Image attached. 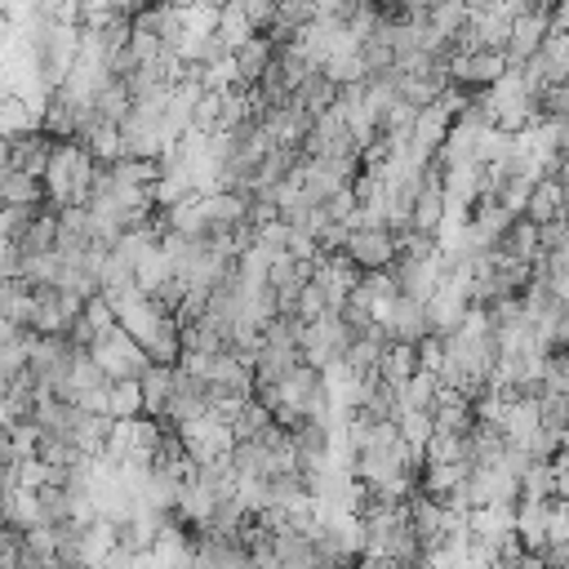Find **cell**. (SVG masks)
Instances as JSON below:
<instances>
[{"label":"cell","mask_w":569,"mask_h":569,"mask_svg":"<svg viewBox=\"0 0 569 569\" xmlns=\"http://www.w3.org/2000/svg\"><path fill=\"white\" fill-rule=\"evenodd\" d=\"M401 396H405V410H414V414H436V401H441V374H414L405 387H401Z\"/></svg>","instance_id":"obj_22"},{"label":"cell","mask_w":569,"mask_h":569,"mask_svg":"<svg viewBox=\"0 0 569 569\" xmlns=\"http://www.w3.org/2000/svg\"><path fill=\"white\" fill-rule=\"evenodd\" d=\"M542 116L551 121H569V85H551L542 99Z\"/></svg>","instance_id":"obj_39"},{"label":"cell","mask_w":569,"mask_h":569,"mask_svg":"<svg viewBox=\"0 0 569 569\" xmlns=\"http://www.w3.org/2000/svg\"><path fill=\"white\" fill-rule=\"evenodd\" d=\"M551 28H556V32H569V0H556V10H551Z\"/></svg>","instance_id":"obj_41"},{"label":"cell","mask_w":569,"mask_h":569,"mask_svg":"<svg viewBox=\"0 0 569 569\" xmlns=\"http://www.w3.org/2000/svg\"><path fill=\"white\" fill-rule=\"evenodd\" d=\"M551 503L556 498H520L516 503V534L525 542V551H547V520H551Z\"/></svg>","instance_id":"obj_11"},{"label":"cell","mask_w":569,"mask_h":569,"mask_svg":"<svg viewBox=\"0 0 569 569\" xmlns=\"http://www.w3.org/2000/svg\"><path fill=\"white\" fill-rule=\"evenodd\" d=\"M290 245H294V227L284 223V218L258 227V249H267V254H290Z\"/></svg>","instance_id":"obj_33"},{"label":"cell","mask_w":569,"mask_h":569,"mask_svg":"<svg viewBox=\"0 0 569 569\" xmlns=\"http://www.w3.org/2000/svg\"><path fill=\"white\" fill-rule=\"evenodd\" d=\"M565 214H569V196H565L560 178H542V183L534 187V196H529V218L542 227V223L565 218Z\"/></svg>","instance_id":"obj_18"},{"label":"cell","mask_w":569,"mask_h":569,"mask_svg":"<svg viewBox=\"0 0 569 569\" xmlns=\"http://www.w3.org/2000/svg\"><path fill=\"white\" fill-rule=\"evenodd\" d=\"M81 143L94 152V161H99V165H116V161H125V138H121V125H112V121H94V125H90V134H85Z\"/></svg>","instance_id":"obj_20"},{"label":"cell","mask_w":569,"mask_h":569,"mask_svg":"<svg viewBox=\"0 0 569 569\" xmlns=\"http://www.w3.org/2000/svg\"><path fill=\"white\" fill-rule=\"evenodd\" d=\"M218 19H223L218 0H196V6L183 10V32H192V37H218Z\"/></svg>","instance_id":"obj_26"},{"label":"cell","mask_w":569,"mask_h":569,"mask_svg":"<svg viewBox=\"0 0 569 569\" xmlns=\"http://www.w3.org/2000/svg\"><path fill=\"white\" fill-rule=\"evenodd\" d=\"M534 178H525V174H511L507 183H503V192H498V205L503 209H511V214H529V196H534Z\"/></svg>","instance_id":"obj_32"},{"label":"cell","mask_w":569,"mask_h":569,"mask_svg":"<svg viewBox=\"0 0 569 569\" xmlns=\"http://www.w3.org/2000/svg\"><path fill=\"white\" fill-rule=\"evenodd\" d=\"M37 312H41V299L32 290V280H6V290H0V321H6V330H37Z\"/></svg>","instance_id":"obj_9"},{"label":"cell","mask_w":569,"mask_h":569,"mask_svg":"<svg viewBox=\"0 0 569 569\" xmlns=\"http://www.w3.org/2000/svg\"><path fill=\"white\" fill-rule=\"evenodd\" d=\"M112 174H116L121 187H156L165 178V165L161 161H143V156H125V161L112 165Z\"/></svg>","instance_id":"obj_21"},{"label":"cell","mask_w":569,"mask_h":569,"mask_svg":"<svg viewBox=\"0 0 569 569\" xmlns=\"http://www.w3.org/2000/svg\"><path fill=\"white\" fill-rule=\"evenodd\" d=\"M542 59L551 68V81L556 85H569V32H551L547 45H542Z\"/></svg>","instance_id":"obj_31"},{"label":"cell","mask_w":569,"mask_h":569,"mask_svg":"<svg viewBox=\"0 0 569 569\" xmlns=\"http://www.w3.org/2000/svg\"><path fill=\"white\" fill-rule=\"evenodd\" d=\"M41 209H23V205H6V240H23L32 231Z\"/></svg>","instance_id":"obj_35"},{"label":"cell","mask_w":569,"mask_h":569,"mask_svg":"<svg viewBox=\"0 0 569 569\" xmlns=\"http://www.w3.org/2000/svg\"><path fill=\"white\" fill-rule=\"evenodd\" d=\"M551 10H556V0H534L529 14H520V19H516V28H511V45H507L511 68H525L529 59H538V54H542L547 37L556 32V28H551Z\"/></svg>","instance_id":"obj_4"},{"label":"cell","mask_w":569,"mask_h":569,"mask_svg":"<svg viewBox=\"0 0 569 569\" xmlns=\"http://www.w3.org/2000/svg\"><path fill=\"white\" fill-rule=\"evenodd\" d=\"M507 258H516V262H538L542 258V231H538V223L529 218V214H520L516 223H511V231L503 236V245H498Z\"/></svg>","instance_id":"obj_15"},{"label":"cell","mask_w":569,"mask_h":569,"mask_svg":"<svg viewBox=\"0 0 569 569\" xmlns=\"http://www.w3.org/2000/svg\"><path fill=\"white\" fill-rule=\"evenodd\" d=\"M556 178H560V187H565V196H569V156H560V169H556Z\"/></svg>","instance_id":"obj_42"},{"label":"cell","mask_w":569,"mask_h":569,"mask_svg":"<svg viewBox=\"0 0 569 569\" xmlns=\"http://www.w3.org/2000/svg\"><path fill=\"white\" fill-rule=\"evenodd\" d=\"M0 200H6V205H23V209H45L50 187H45V178H37V174L6 169V178H0Z\"/></svg>","instance_id":"obj_13"},{"label":"cell","mask_w":569,"mask_h":569,"mask_svg":"<svg viewBox=\"0 0 569 569\" xmlns=\"http://www.w3.org/2000/svg\"><path fill=\"white\" fill-rule=\"evenodd\" d=\"M294 99H299L312 116H325V112H334V107H339V85H334L325 72H317V76H312Z\"/></svg>","instance_id":"obj_23"},{"label":"cell","mask_w":569,"mask_h":569,"mask_svg":"<svg viewBox=\"0 0 569 569\" xmlns=\"http://www.w3.org/2000/svg\"><path fill=\"white\" fill-rule=\"evenodd\" d=\"M418 361L427 374H445V334H432L418 343Z\"/></svg>","instance_id":"obj_37"},{"label":"cell","mask_w":569,"mask_h":569,"mask_svg":"<svg viewBox=\"0 0 569 569\" xmlns=\"http://www.w3.org/2000/svg\"><path fill=\"white\" fill-rule=\"evenodd\" d=\"M547 547H569V503H551V520H547Z\"/></svg>","instance_id":"obj_36"},{"label":"cell","mask_w":569,"mask_h":569,"mask_svg":"<svg viewBox=\"0 0 569 569\" xmlns=\"http://www.w3.org/2000/svg\"><path fill=\"white\" fill-rule=\"evenodd\" d=\"M143 414H147L143 383H116L112 387V418L116 423H130V418H143Z\"/></svg>","instance_id":"obj_27"},{"label":"cell","mask_w":569,"mask_h":569,"mask_svg":"<svg viewBox=\"0 0 569 569\" xmlns=\"http://www.w3.org/2000/svg\"><path fill=\"white\" fill-rule=\"evenodd\" d=\"M254 37H262L258 28H254V19H249V6L245 0H223V19H218V41L236 54L240 45H249Z\"/></svg>","instance_id":"obj_14"},{"label":"cell","mask_w":569,"mask_h":569,"mask_svg":"<svg viewBox=\"0 0 569 569\" xmlns=\"http://www.w3.org/2000/svg\"><path fill=\"white\" fill-rule=\"evenodd\" d=\"M90 356L107 370V379L112 383H138L156 361L147 356V348L125 330V325H112V330H103L99 339H94V348H90Z\"/></svg>","instance_id":"obj_1"},{"label":"cell","mask_w":569,"mask_h":569,"mask_svg":"<svg viewBox=\"0 0 569 569\" xmlns=\"http://www.w3.org/2000/svg\"><path fill=\"white\" fill-rule=\"evenodd\" d=\"M414 374H423V361H418V348L410 343H392L383 352V365H379V379H387L392 387H405Z\"/></svg>","instance_id":"obj_19"},{"label":"cell","mask_w":569,"mask_h":569,"mask_svg":"<svg viewBox=\"0 0 569 569\" xmlns=\"http://www.w3.org/2000/svg\"><path fill=\"white\" fill-rule=\"evenodd\" d=\"M271 423H276L271 410H262L258 401H245V405L236 410V418H231V432H236V441H262V432H267Z\"/></svg>","instance_id":"obj_25"},{"label":"cell","mask_w":569,"mask_h":569,"mask_svg":"<svg viewBox=\"0 0 569 569\" xmlns=\"http://www.w3.org/2000/svg\"><path fill=\"white\" fill-rule=\"evenodd\" d=\"M23 249L28 254H59V214H37V223H32V231L23 236Z\"/></svg>","instance_id":"obj_28"},{"label":"cell","mask_w":569,"mask_h":569,"mask_svg":"<svg viewBox=\"0 0 569 569\" xmlns=\"http://www.w3.org/2000/svg\"><path fill=\"white\" fill-rule=\"evenodd\" d=\"M352 343H356V330H352L343 317H325V321L303 325V361L317 365V370L339 365Z\"/></svg>","instance_id":"obj_3"},{"label":"cell","mask_w":569,"mask_h":569,"mask_svg":"<svg viewBox=\"0 0 569 569\" xmlns=\"http://www.w3.org/2000/svg\"><path fill=\"white\" fill-rule=\"evenodd\" d=\"M85 321H90V325H94L99 334H103V330H112V325H121L116 308H112V303H107L103 294H99V299H90V308H85Z\"/></svg>","instance_id":"obj_38"},{"label":"cell","mask_w":569,"mask_h":569,"mask_svg":"<svg viewBox=\"0 0 569 569\" xmlns=\"http://www.w3.org/2000/svg\"><path fill=\"white\" fill-rule=\"evenodd\" d=\"M467 472H472L467 463H423V472H418V489L445 503V498L467 480Z\"/></svg>","instance_id":"obj_16"},{"label":"cell","mask_w":569,"mask_h":569,"mask_svg":"<svg viewBox=\"0 0 569 569\" xmlns=\"http://www.w3.org/2000/svg\"><path fill=\"white\" fill-rule=\"evenodd\" d=\"M209 383H214V387H223V392H231L236 401H254V396H258L254 361H245L236 348H231V352H223V356H214V374H209Z\"/></svg>","instance_id":"obj_10"},{"label":"cell","mask_w":569,"mask_h":569,"mask_svg":"<svg viewBox=\"0 0 569 569\" xmlns=\"http://www.w3.org/2000/svg\"><path fill=\"white\" fill-rule=\"evenodd\" d=\"M174 374H178V365H152V370L138 379L152 418H165V414H169V401H174Z\"/></svg>","instance_id":"obj_17"},{"label":"cell","mask_w":569,"mask_h":569,"mask_svg":"<svg viewBox=\"0 0 569 569\" xmlns=\"http://www.w3.org/2000/svg\"><path fill=\"white\" fill-rule=\"evenodd\" d=\"M485 103H489L494 125L507 130V134H525L534 121H542V103L525 90V81H520L516 68H511L494 90H485Z\"/></svg>","instance_id":"obj_2"},{"label":"cell","mask_w":569,"mask_h":569,"mask_svg":"<svg viewBox=\"0 0 569 569\" xmlns=\"http://www.w3.org/2000/svg\"><path fill=\"white\" fill-rule=\"evenodd\" d=\"M192 569H218V565H214V560H205V556H196V565H192Z\"/></svg>","instance_id":"obj_43"},{"label":"cell","mask_w":569,"mask_h":569,"mask_svg":"<svg viewBox=\"0 0 569 569\" xmlns=\"http://www.w3.org/2000/svg\"><path fill=\"white\" fill-rule=\"evenodd\" d=\"M387 334H392V343H410V348H418L423 339H432L436 334V325H432V308L427 303H418V299H396V308L387 312Z\"/></svg>","instance_id":"obj_8"},{"label":"cell","mask_w":569,"mask_h":569,"mask_svg":"<svg viewBox=\"0 0 569 569\" xmlns=\"http://www.w3.org/2000/svg\"><path fill=\"white\" fill-rule=\"evenodd\" d=\"M401 436H405V445H414V449L427 458V445H432V436H436V418H432V414H414V410H405V418H401Z\"/></svg>","instance_id":"obj_29"},{"label":"cell","mask_w":569,"mask_h":569,"mask_svg":"<svg viewBox=\"0 0 569 569\" xmlns=\"http://www.w3.org/2000/svg\"><path fill=\"white\" fill-rule=\"evenodd\" d=\"M54 147H59V138H50L45 130L6 138V169H23V174L45 178V169H50V161H54Z\"/></svg>","instance_id":"obj_7"},{"label":"cell","mask_w":569,"mask_h":569,"mask_svg":"<svg viewBox=\"0 0 569 569\" xmlns=\"http://www.w3.org/2000/svg\"><path fill=\"white\" fill-rule=\"evenodd\" d=\"M449 68H454V85H458V90H476V94H480V90H494V85L511 72V59L498 54V50H476V54L463 50Z\"/></svg>","instance_id":"obj_6"},{"label":"cell","mask_w":569,"mask_h":569,"mask_svg":"<svg viewBox=\"0 0 569 569\" xmlns=\"http://www.w3.org/2000/svg\"><path fill=\"white\" fill-rule=\"evenodd\" d=\"M99 121H112V125H125L130 121V112H134V94H130V85L125 81H112L103 94H99Z\"/></svg>","instance_id":"obj_24"},{"label":"cell","mask_w":569,"mask_h":569,"mask_svg":"<svg viewBox=\"0 0 569 569\" xmlns=\"http://www.w3.org/2000/svg\"><path fill=\"white\" fill-rule=\"evenodd\" d=\"M196 134H223V94H205L196 103Z\"/></svg>","instance_id":"obj_34"},{"label":"cell","mask_w":569,"mask_h":569,"mask_svg":"<svg viewBox=\"0 0 569 569\" xmlns=\"http://www.w3.org/2000/svg\"><path fill=\"white\" fill-rule=\"evenodd\" d=\"M276 41L271 37H254L249 45H240L231 59H236V72H240V90H254L267 72H271V63H276Z\"/></svg>","instance_id":"obj_12"},{"label":"cell","mask_w":569,"mask_h":569,"mask_svg":"<svg viewBox=\"0 0 569 569\" xmlns=\"http://www.w3.org/2000/svg\"><path fill=\"white\" fill-rule=\"evenodd\" d=\"M507 569H547V556H538V551H520V556H511V560H503Z\"/></svg>","instance_id":"obj_40"},{"label":"cell","mask_w":569,"mask_h":569,"mask_svg":"<svg viewBox=\"0 0 569 569\" xmlns=\"http://www.w3.org/2000/svg\"><path fill=\"white\" fill-rule=\"evenodd\" d=\"M361 271H392L401 258V236L392 227H356L343 249Z\"/></svg>","instance_id":"obj_5"},{"label":"cell","mask_w":569,"mask_h":569,"mask_svg":"<svg viewBox=\"0 0 569 569\" xmlns=\"http://www.w3.org/2000/svg\"><path fill=\"white\" fill-rule=\"evenodd\" d=\"M520 498H556V467L551 463H534L520 476Z\"/></svg>","instance_id":"obj_30"}]
</instances>
